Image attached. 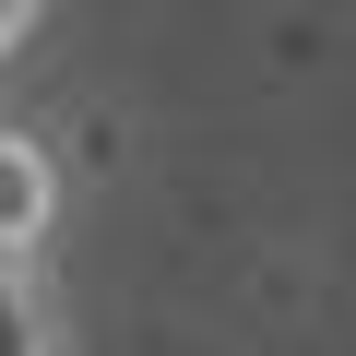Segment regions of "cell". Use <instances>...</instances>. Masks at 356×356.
I'll return each mask as SVG.
<instances>
[{
	"label": "cell",
	"instance_id": "1",
	"mask_svg": "<svg viewBox=\"0 0 356 356\" xmlns=\"http://www.w3.org/2000/svg\"><path fill=\"white\" fill-rule=\"evenodd\" d=\"M60 226H72V166H60V143L0 107V261H48Z\"/></svg>",
	"mask_w": 356,
	"mask_h": 356
},
{
	"label": "cell",
	"instance_id": "2",
	"mask_svg": "<svg viewBox=\"0 0 356 356\" xmlns=\"http://www.w3.org/2000/svg\"><path fill=\"white\" fill-rule=\"evenodd\" d=\"M0 356H83L60 261H0Z\"/></svg>",
	"mask_w": 356,
	"mask_h": 356
}]
</instances>
